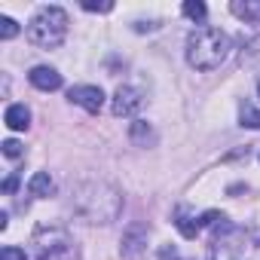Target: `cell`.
<instances>
[{
    "mask_svg": "<svg viewBox=\"0 0 260 260\" xmlns=\"http://www.w3.org/2000/svg\"><path fill=\"white\" fill-rule=\"evenodd\" d=\"M144 245H147V230L144 226H132V230L122 236V257L138 260L144 254Z\"/></svg>",
    "mask_w": 260,
    "mask_h": 260,
    "instance_id": "8",
    "label": "cell"
},
{
    "mask_svg": "<svg viewBox=\"0 0 260 260\" xmlns=\"http://www.w3.org/2000/svg\"><path fill=\"white\" fill-rule=\"evenodd\" d=\"M184 16H187V19H193V22H205L208 7L202 4V0H187V4H184Z\"/></svg>",
    "mask_w": 260,
    "mask_h": 260,
    "instance_id": "15",
    "label": "cell"
},
{
    "mask_svg": "<svg viewBox=\"0 0 260 260\" xmlns=\"http://www.w3.org/2000/svg\"><path fill=\"white\" fill-rule=\"evenodd\" d=\"M175 226L181 230V236H184V239H196V233H199V226H202V223H199L187 208H178V211H175Z\"/></svg>",
    "mask_w": 260,
    "mask_h": 260,
    "instance_id": "13",
    "label": "cell"
},
{
    "mask_svg": "<svg viewBox=\"0 0 260 260\" xmlns=\"http://www.w3.org/2000/svg\"><path fill=\"white\" fill-rule=\"evenodd\" d=\"M28 193H31V196H37V199L52 196V193H55V181L49 178V172H37V175L28 181Z\"/></svg>",
    "mask_w": 260,
    "mask_h": 260,
    "instance_id": "12",
    "label": "cell"
},
{
    "mask_svg": "<svg viewBox=\"0 0 260 260\" xmlns=\"http://www.w3.org/2000/svg\"><path fill=\"white\" fill-rule=\"evenodd\" d=\"M19 34V25L10 19V16H0V37H4V40H13Z\"/></svg>",
    "mask_w": 260,
    "mask_h": 260,
    "instance_id": "16",
    "label": "cell"
},
{
    "mask_svg": "<svg viewBox=\"0 0 260 260\" xmlns=\"http://www.w3.org/2000/svg\"><path fill=\"white\" fill-rule=\"evenodd\" d=\"M28 80H31V86H37V89H43V92L61 89V74H58L55 68H46V64L34 68V71L28 74Z\"/></svg>",
    "mask_w": 260,
    "mask_h": 260,
    "instance_id": "9",
    "label": "cell"
},
{
    "mask_svg": "<svg viewBox=\"0 0 260 260\" xmlns=\"http://www.w3.org/2000/svg\"><path fill=\"white\" fill-rule=\"evenodd\" d=\"M68 34V13L61 7H43L31 25H28V40L37 49H58Z\"/></svg>",
    "mask_w": 260,
    "mask_h": 260,
    "instance_id": "4",
    "label": "cell"
},
{
    "mask_svg": "<svg viewBox=\"0 0 260 260\" xmlns=\"http://www.w3.org/2000/svg\"><path fill=\"white\" fill-rule=\"evenodd\" d=\"M159 260H181V257H178V251H175V248H169V245H166V248L159 251Z\"/></svg>",
    "mask_w": 260,
    "mask_h": 260,
    "instance_id": "21",
    "label": "cell"
},
{
    "mask_svg": "<svg viewBox=\"0 0 260 260\" xmlns=\"http://www.w3.org/2000/svg\"><path fill=\"white\" fill-rule=\"evenodd\" d=\"M257 92H260V80H257Z\"/></svg>",
    "mask_w": 260,
    "mask_h": 260,
    "instance_id": "23",
    "label": "cell"
},
{
    "mask_svg": "<svg viewBox=\"0 0 260 260\" xmlns=\"http://www.w3.org/2000/svg\"><path fill=\"white\" fill-rule=\"evenodd\" d=\"M239 119H242V125H248V128H260V110L251 107L248 101L239 107Z\"/></svg>",
    "mask_w": 260,
    "mask_h": 260,
    "instance_id": "14",
    "label": "cell"
},
{
    "mask_svg": "<svg viewBox=\"0 0 260 260\" xmlns=\"http://www.w3.org/2000/svg\"><path fill=\"white\" fill-rule=\"evenodd\" d=\"M223 220L217 223L214 236V260H260V236Z\"/></svg>",
    "mask_w": 260,
    "mask_h": 260,
    "instance_id": "3",
    "label": "cell"
},
{
    "mask_svg": "<svg viewBox=\"0 0 260 260\" xmlns=\"http://www.w3.org/2000/svg\"><path fill=\"white\" fill-rule=\"evenodd\" d=\"M71 208L86 220V223H110L122 211V196L116 187L104 181H86L74 190Z\"/></svg>",
    "mask_w": 260,
    "mask_h": 260,
    "instance_id": "1",
    "label": "cell"
},
{
    "mask_svg": "<svg viewBox=\"0 0 260 260\" xmlns=\"http://www.w3.org/2000/svg\"><path fill=\"white\" fill-rule=\"evenodd\" d=\"M141 107H144V95L135 86H119L113 95V104H110L113 116H135Z\"/></svg>",
    "mask_w": 260,
    "mask_h": 260,
    "instance_id": "6",
    "label": "cell"
},
{
    "mask_svg": "<svg viewBox=\"0 0 260 260\" xmlns=\"http://www.w3.org/2000/svg\"><path fill=\"white\" fill-rule=\"evenodd\" d=\"M230 55V37L220 28H199L187 40V61L196 71H214Z\"/></svg>",
    "mask_w": 260,
    "mask_h": 260,
    "instance_id": "2",
    "label": "cell"
},
{
    "mask_svg": "<svg viewBox=\"0 0 260 260\" xmlns=\"http://www.w3.org/2000/svg\"><path fill=\"white\" fill-rule=\"evenodd\" d=\"M132 138H135V141H147V138H153L150 125H147V122H141V119H138V122H132Z\"/></svg>",
    "mask_w": 260,
    "mask_h": 260,
    "instance_id": "17",
    "label": "cell"
},
{
    "mask_svg": "<svg viewBox=\"0 0 260 260\" xmlns=\"http://www.w3.org/2000/svg\"><path fill=\"white\" fill-rule=\"evenodd\" d=\"M4 122L13 128V132H25V128L31 125V110L25 104H10L7 113H4Z\"/></svg>",
    "mask_w": 260,
    "mask_h": 260,
    "instance_id": "10",
    "label": "cell"
},
{
    "mask_svg": "<svg viewBox=\"0 0 260 260\" xmlns=\"http://www.w3.org/2000/svg\"><path fill=\"white\" fill-rule=\"evenodd\" d=\"M16 184H19V178H16V175H10V178L4 181V193H13V190H16Z\"/></svg>",
    "mask_w": 260,
    "mask_h": 260,
    "instance_id": "22",
    "label": "cell"
},
{
    "mask_svg": "<svg viewBox=\"0 0 260 260\" xmlns=\"http://www.w3.org/2000/svg\"><path fill=\"white\" fill-rule=\"evenodd\" d=\"M230 10L248 25H260V0H236V4H230Z\"/></svg>",
    "mask_w": 260,
    "mask_h": 260,
    "instance_id": "11",
    "label": "cell"
},
{
    "mask_svg": "<svg viewBox=\"0 0 260 260\" xmlns=\"http://www.w3.org/2000/svg\"><path fill=\"white\" fill-rule=\"evenodd\" d=\"M68 98H71L74 104H80L83 110H89V113H98V110L104 107V92H101L98 86H74V89L68 92Z\"/></svg>",
    "mask_w": 260,
    "mask_h": 260,
    "instance_id": "7",
    "label": "cell"
},
{
    "mask_svg": "<svg viewBox=\"0 0 260 260\" xmlns=\"http://www.w3.org/2000/svg\"><path fill=\"white\" fill-rule=\"evenodd\" d=\"M4 156L19 159V156H22V144H19V141H13V138H10V141H4Z\"/></svg>",
    "mask_w": 260,
    "mask_h": 260,
    "instance_id": "19",
    "label": "cell"
},
{
    "mask_svg": "<svg viewBox=\"0 0 260 260\" xmlns=\"http://www.w3.org/2000/svg\"><path fill=\"white\" fill-rule=\"evenodd\" d=\"M83 10H89V13H110V10H113V4H92V0H86Z\"/></svg>",
    "mask_w": 260,
    "mask_h": 260,
    "instance_id": "20",
    "label": "cell"
},
{
    "mask_svg": "<svg viewBox=\"0 0 260 260\" xmlns=\"http://www.w3.org/2000/svg\"><path fill=\"white\" fill-rule=\"evenodd\" d=\"M34 245H37V260H77L74 239L61 226H46V223L37 226Z\"/></svg>",
    "mask_w": 260,
    "mask_h": 260,
    "instance_id": "5",
    "label": "cell"
},
{
    "mask_svg": "<svg viewBox=\"0 0 260 260\" xmlns=\"http://www.w3.org/2000/svg\"><path fill=\"white\" fill-rule=\"evenodd\" d=\"M0 260H28V257H25V251H22V248H16V245H7L4 251H0Z\"/></svg>",
    "mask_w": 260,
    "mask_h": 260,
    "instance_id": "18",
    "label": "cell"
}]
</instances>
